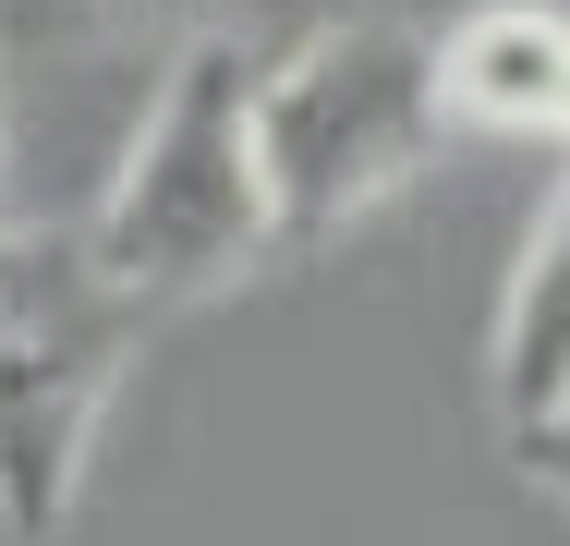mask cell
<instances>
[{"instance_id": "9c48e42d", "label": "cell", "mask_w": 570, "mask_h": 546, "mask_svg": "<svg viewBox=\"0 0 570 546\" xmlns=\"http://www.w3.org/2000/svg\"><path fill=\"white\" fill-rule=\"evenodd\" d=\"M0 183H12V134H0ZM0 218H12V207H0Z\"/></svg>"}, {"instance_id": "3957f363", "label": "cell", "mask_w": 570, "mask_h": 546, "mask_svg": "<svg viewBox=\"0 0 570 546\" xmlns=\"http://www.w3.org/2000/svg\"><path fill=\"white\" fill-rule=\"evenodd\" d=\"M146 328L158 316L98 280L86 231L0 218V535L12 546H49L73 523Z\"/></svg>"}, {"instance_id": "6da1fadb", "label": "cell", "mask_w": 570, "mask_h": 546, "mask_svg": "<svg viewBox=\"0 0 570 546\" xmlns=\"http://www.w3.org/2000/svg\"><path fill=\"white\" fill-rule=\"evenodd\" d=\"M438 74L413 25L376 12H328L292 49H267L243 74V146L267 183V231L279 243H328L364 207H389L425 158H438Z\"/></svg>"}, {"instance_id": "ba28073f", "label": "cell", "mask_w": 570, "mask_h": 546, "mask_svg": "<svg viewBox=\"0 0 570 546\" xmlns=\"http://www.w3.org/2000/svg\"><path fill=\"white\" fill-rule=\"evenodd\" d=\"M547 134H559V146H570V61H559V109H547Z\"/></svg>"}, {"instance_id": "8992f818", "label": "cell", "mask_w": 570, "mask_h": 546, "mask_svg": "<svg viewBox=\"0 0 570 546\" xmlns=\"http://www.w3.org/2000/svg\"><path fill=\"white\" fill-rule=\"evenodd\" d=\"M110 37L134 49H158V61H183V49H243V61H267V49H292L304 25H328L341 0H86Z\"/></svg>"}, {"instance_id": "52a82bcc", "label": "cell", "mask_w": 570, "mask_h": 546, "mask_svg": "<svg viewBox=\"0 0 570 546\" xmlns=\"http://www.w3.org/2000/svg\"><path fill=\"white\" fill-rule=\"evenodd\" d=\"M510 449H522V474H534V486H559V498H570V401L522 413V426H510Z\"/></svg>"}, {"instance_id": "277c9868", "label": "cell", "mask_w": 570, "mask_h": 546, "mask_svg": "<svg viewBox=\"0 0 570 546\" xmlns=\"http://www.w3.org/2000/svg\"><path fill=\"white\" fill-rule=\"evenodd\" d=\"M559 61H570V12H547V0H485L450 37H425L438 121H473V134H547Z\"/></svg>"}, {"instance_id": "7a4b0ae2", "label": "cell", "mask_w": 570, "mask_h": 546, "mask_svg": "<svg viewBox=\"0 0 570 546\" xmlns=\"http://www.w3.org/2000/svg\"><path fill=\"white\" fill-rule=\"evenodd\" d=\"M243 74H255L243 49L158 61V98H146L134 146H121L110 195L73 218L86 255H98V280L121 304H146V316H183V304L230 292L255 255H279L255 146H243Z\"/></svg>"}, {"instance_id": "5b68a950", "label": "cell", "mask_w": 570, "mask_h": 546, "mask_svg": "<svg viewBox=\"0 0 570 546\" xmlns=\"http://www.w3.org/2000/svg\"><path fill=\"white\" fill-rule=\"evenodd\" d=\"M498 401H510V426L570 401V183L522 231V267H510V304H498Z\"/></svg>"}]
</instances>
